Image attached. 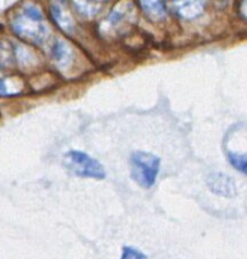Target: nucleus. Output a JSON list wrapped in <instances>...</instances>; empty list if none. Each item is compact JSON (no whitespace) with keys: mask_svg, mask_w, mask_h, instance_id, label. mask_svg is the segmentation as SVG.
<instances>
[{"mask_svg":"<svg viewBox=\"0 0 247 259\" xmlns=\"http://www.w3.org/2000/svg\"><path fill=\"white\" fill-rule=\"evenodd\" d=\"M51 13L57 23L58 27L62 28L65 32H71L74 28V22L71 19V15L68 13L67 8H66L65 0H52V5H51Z\"/></svg>","mask_w":247,"mask_h":259,"instance_id":"obj_6","label":"nucleus"},{"mask_svg":"<svg viewBox=\"0 0 247 259\" xmlns=\"http://www.w3.org/2000/svg\"><path fill=\"white\" fill-rule=\"evenodd\" d=\"M208 187L210 191L222 197H233L236 195V185L230 176L221 172H213L208 176Z\"/></svg>","mask_w":247,"mask_h":259,"instance_id":"obj_4","label":"nucleus"},{"mask_svg":"<svg viewBox=\"0 0 247 259\" xmlns=\"http://www.w3.org/2000/svg\"><path fill=\"white\" fill-rule=\"evenodd\" d=\"M145 14L154 22H160L166 17V9L162 0H139Z\"/></svg>","mask_w":247,"mask_h":259,"instance_id":"obj_7","label":"nucleus"},{"mask_svg":"<svg viewBox=\"0 0 247 259\" xmlns=\"http://www.w3.org/2000/svg\"><path fill=\"white\" fill-rule=\"evenodd\" d=\"M12 27L15 34L37 45H41L45 40L48 32L42 12L32 4L25 5L22 14L13 20Z\"/></svg>","mask_w":247,"mask_h":259,"instance_id":"obj_1","label":"nucleus"},{"mask_svg":"<svg viewBox=\"0 0 247 259\" xmlns=\"http://www.w3.org/2000/svg\"><path fill=\"white\" fill-rule=\"evenodd\" d=\"M228 161L238 172L247 175V153H228Z\"/></svg>","mask_w":247,"mask_h":259,"instance_id":"obj_9","label":"nucleus"},{"mask_svg":"<svg viewBox=\"0 0 247 259\" xmlns=\"http://www.w3.org/2000/svg\"><path fill=\"white\" fill-rule=\"evenodd\" d=\"M160 163L161 161L155 154L144 151L133 152L129 158L132 180L144 189H151L160 172Z\"/></svg>","mask_w":247,"mask_h":259,"instance_id":"obj_2","label":"nucleus"},{"mask_svg":"<svg viewBox=\"0 0 247 259\" xmlns=\"http://www.w3.org/2000/svg\"><path fill=\"white\" fill-rule=\"evenodd\" d=\"M242 14L245 15V17L247 18V0H245V2H243V5H242Z\"/></svg>","mask_w":247,"mask_h":259,"instance_id":"obj_11","label":"nucleus"},{"mask_svg":"<svg viewBox=\"0 0 247 259\" xmlns=\"http://www.w3.org/2000/svg\"><path fill=\"white\" fill-rule=\"evenodd\" d=\"M178 15L184 19H195L204 10V0H171Z\"/></svg>","mask_w":247,"mask_h":259,"instance_id":"obj_5","label":"nucleus"},{"mask_svg":"<svg viewBox=\"0 0 247 259\" xmlns=\"http://www.w3.org/2000/svg\"><path fill=\"white\" fill-rule=\"evenodd\" d=\"M65 167L79 177L101 180L105 177V169L99 161L80 151H68L65 154Z\"/></svg>","mask_w":247,"mask_h":259,"instance_id":"obj_3","label":"nucleus"},{"mask_svg":"<svg viewBox=\"0 0 247 259\" xmlns=\"http://www.w3.org/2000/svg\"><path fill=\"white\" fill-rule=\"evenodd\" d=\"M121 259H147V255L145 253L137 250L136 248L123 247Z\"/></svg>","mask_w":247,"mask_h":259,"instance_id":"obj_10","label":"nucleus"},{"mask_svg":"<svg viewBox=\"0 0 247 259\" xmlns=\"http://www.w3.org/2000/svg\"><path fill=\"white\" fill-rule=\"evenodd\" d=\"M52 57L55 60V62L57 63L58 67H66V66L70 63L71 61V51L70 47L66 45L65 42H61V40H56L52 46Z\"/></svg>","mask_w":247,"mask_h":259,"instance_id":"obj_8","label":"nucleus"}]
</instances>
